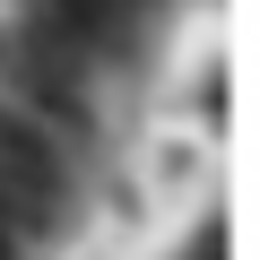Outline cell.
I'll return each instance as SVG.
<instances>
[{
	"instance_id": "obj_1",
	"label": "cell",
	"mask_w": 260,
	"mask_h": 260,
	"mask_svg": "<svg viewBox=\"0 0 260 260\" xmlns=\"http://www.w3.org/2000/svg\"><path fill=\"white\" fill-rule=\"evenodd\" d=\"M0 191H9V208H18V234L52 225L70 208V165H61V148L35 121H0Z\"/></svg>"
}]
</instances>
